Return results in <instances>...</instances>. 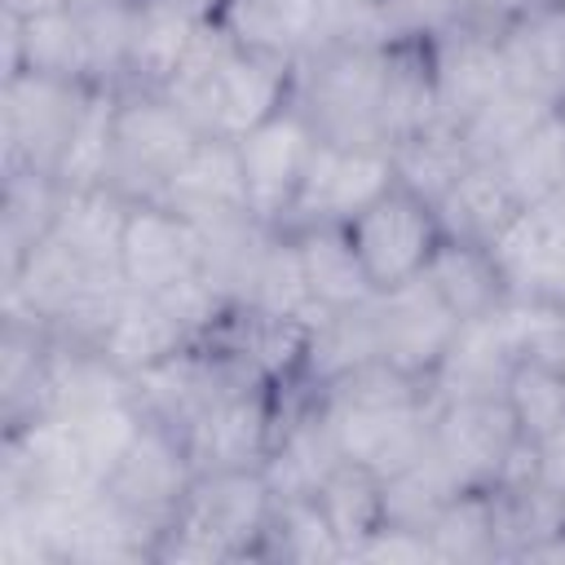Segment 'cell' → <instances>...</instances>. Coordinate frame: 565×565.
<instances>
[{
    "label": "cell",
    "mask_w": 565,
    "mask_h": 565,
    "mask_svg": "<svg viewBox=\"0 0 565 565\" xmlns=\"http://www.w3.org/2000/svg\"><path fill=\"white\" fill-rule=\"evenodd\" d=\"M428 450L459 490H516L539 481V446L516 433L503 393L433 402Z\"/></svg>",
    "instance_id": "obj_1"
},
{
    "label": "cell",
    "mask_w": 565,
    "mask_h": 565,
    "mask_svg": "<svg viewBox=\"0 0 565 565\" xmlns=\"http://www.w3.org/2000/svg\"><path fill=\"white\" fill-rule=\"evenodd\" d=\"M199 137L203 128L168 93L115 88L106 190H115L124 203H154Z\"/></svg>",
    "instance_id": "obj_2"
},
{
    "label": "cell",
    "mask_w": 565,
    "mask_h": 565,
    "mask_svg": "<svg viewBox=\"0 0 565 565\" xmlns=\"http://www.w3.org/2000/svg\"><path fill=\"white\" fill-rule=\"evenodd\" d=\"M344 234L375 296L424 278L437 243L446 238L437 203L411 190L406 181H393L380 199H371L358 216H349Z\"/></svg>",
    "instance_id": "obj_3"
},
{
    "label": "cell",
    "mask_w": 565,
    "mask_h": 565,
    "mask_svg": "<svg viewBox=\"0 0 565 565\" xmlns=\"http://www.w3.org/2000/svg\"><path fill=\"white\" fill-rule=\"evenodd\" d=\"M300 88V57L265 44H243L225 53V62L212 71V79L181 106L203 132L212 137H243L282 106L296 102Z\"/></svg>",
    "instance_id": "obj_4"
},
{
    "label": "cell",
    "mask_w": 565,
    "mask_h": 565,
    "mask_svg": "<svg viewBox=\"0 0 565 565\" xmlns=\"http://www.w3.org/2000/svg\"><path fill=\"white\" fill-rule=\"evenodd\" d=\"M380 44H322L300 57L296 102L309 110L322 141H380Z\"/></svg>",
    "instance_id": "obj_5"
},
{
    "label": "cell",
    "mask_w": 565,
    "mask_h": 565,
    "mask_svg": "<svg viewBox=\"0 0 565 565\" xmlns=\"http://www.w3.org/2000/svg\"><path fill=\"white\" fill-rule=\"evenodd\" d=\"M318 141L322 137H318V128H313V119L300 102L282 106L278 115H269L252 132L234 137L238 168H243V190H247V212H252L256 225H265V230L287 225Z\"/></svg>",
    "instance_id": "obj_6"
},
{
    "label": "cell",
    "mask_w": 565,
    "mask_h": 565,
    "mask_svg": "<svg viewBox=\"0 0 565 565\" xmlns=\"http://www.w3.org/2000/svg\"><path fill=\"white\" fill-rule=\"evenodd\" d=\"M97 84H66L49 75H4V172L57 177L71 132Z\"/></svg>",
    "instance_id": "obj_7"
},
{
    "label": "cell",
    "mask_w": 565,
    "mask_h": 565,
    "mask_svg": "<svg viewBox=\"0 0 565 565\" xmlns=\"http://www.w3.org/2000/svg\"><path fill=\"white\" fill-rule=\"evenodd\" d=\"M199 463L185 446L181 433H172L168 424L146 419L141 433L128 441V450L115 459V468L106 472L102 490L150 534V543L163 534V525L177 516L190 481H194ZM154 556V552H150Z\"/></svg>",
    "instance_id": "obj_8"
},
{
    "label": "cell",
    "mask_w": 565,
    "mask_h": 565,
    "mask_svg": "<svg viewBox=\"0 0 565 565\" xmlns=\"http://www.w3.org/2000/svg\"><path fill=\"white\" fill-rule=\"evenodd\" d=\"M207 269V234L163 203H128L119 225V278L128 291L163 296Z\"/></svg>",
    "instance_id": "obj_9"
},
{
    "label": "cell",
    "mask_w": 565,
    "mask_h": 565,
    "mask_svg": "<svg viewBox=\"0 0 565 565\" xmlns=\"http://www.w3.org/2000/svg\"><path fill=\"white\" fill-rule=\"evenodd\" d=\"M397 181L393 150L380 141H318L300 199L282 230L300 225H344L371 199H380Z\"/></svg>",
    "instance_id": "obj_10"
},
{
    "label": "cell",
    "mask_w": 565,
    "mask_h": 565,
    "mask_svg": "<svg viewBox=\"0 0 565 565\" xmlns=\"http://www.w3.org/2000/svg\"><path fill=\"white\" fill-rule=\"evenodd\" d=\"M371 322H375V358H384L388 366H397L411 380H424L428 388L463 327L450 318V309L433 296V287L424 278L375 296Z\"/></svg>",
    "instance_id": "obj_11"
},
{
    "label": "cell",
    "mask_w": 565,
    "mask_h": 565,
    "mask_svg": "<svg viewBox=\"0 0 565 565\" xmlns=\"http://www.w3.org/2000/svg\"><path fill=\"white\" fill-rule=\"evenodd\" d=\"M433 71H437V110L455 128L508 84L494 26L472 13H459L433 31Z\"/></svg>",
    "instance_id": "obj_12"
},
{
    "label": "cell",
    "mask_w": 565,
    "mask_h": 565,
    "mask_svg": "<svg viewBox=\"0 0 565 565\" xmlns=\"http://www.w3.org/2000/svg\"><path fill=\"white\" fill-rule=\"evenodd\" d=\"M154 203L181 212V216L194 221L199 230H221V225L252 221L234 141L203 132L199 146L185 154V163L172 172V181L163 185V194H159Z\"/></svg>",
    "instance_id": "obj_13"
},
{
    "label": "cell",
    "mask_w": 565,
    "mask_h": 565,
    "mask_svg": "<svg viewBox=\"0 0 565 565\" xmlns=\"http://www.w3.org/2000/svg\"><path fill=\"white\" fill-rule=\"evenodd\" d=\"M494 44H499L508 88L539 97L547 106L561 97V88H565V4L530 9V13L499 22Z\"/></svg>",
    "instance_id": "obj_14"
},
{
    "label": "cell",
    "mask_w": 565,
    "mask_h": 565,
    "mask_svg": "<svg viewBox=\"0 0 565 565\" xmlns=\"http://www.w3.org/2000/svg\"><path fill=\"white\" fill-rule=\"evenodd\" d=\"M424 282L433 287V296L450 309L455 322H481L494 318L508 300H512V282L494 256V247L486 243H468V238H441Z\"/></svg>",
    "instance_id": "obj_15"
},
{
    "label": "cell",
    "mask_w": 565,
    "mask_h": 565,
    "mask_svg": "<svg viewBox=\"0 0 565 565\" xmlns=\"http://www.w3.org/2000/svg\"><path fill=\"white\" fill-rule=\"evenodd\" d=\"M4 75L31 71L66 84H93L88 66V40H84V18L79 9H49L35 18H9L4 13Z\"/></svg>",
    "instance_id": "obj_16"
},
{
    "label": "cell",
    "mask_w": 565,
    "mask_h": 565,
    "mask_svg": "<svg viewBox=\"0 0 565 565\" xmlns=\"http://www.w3.org/2000/svg\"><path fill=\"white\" fill-rule=\"evenodd\" d=\"M185 344H194L190 327L159 300V296H141V291H128L124 305L115 309L110 327L102 331V340L93 349L106 353L110 366H119L128 380H137L141 371L177 358Z\"/></svg>",
    "instance_id": "obj_17"
},
{
    "label": "cell",
    "mask_w": 565,
    "mask_h": 565,
    "mask_svg": "<svg viewBox=\"0 0 565 565\" xmlns=\"http://www.w3.org/2000/svg\"><path fill=\"white\" fill-rule=\"evenodd\" d=\"M296 247V265L300 278L318 305V313H340V309H358L371 305L375 291L349 247L344 225H300V230H282Z\"/></svg>",
    "instance_id": "obj_18"
},
{
    "label": "cell",
    "mask_w": 565,
    "mask_h": 565,
    "mask_svg": "<svg viewBox=\"0 0 565 565\" xmlns=\"http://www.w3.org/2000/svg\"><path fill=\"white\" fill-rule=\"evenodd\" d=\"M521 203L508 190V181L499 177L494 163H468L459 172V181L437 199V216L441 230L450 238H468V243H486L494 247L516 221H521Z\"/></svg>",
    "instance_id": "obj_19"
},
{
    "label": "cell",
    "mask_w": 565,
    "mask_h": 565,
    "mask_svg": "<svg viewBox=\"0 0 565 565\" xmlns=\"http://www.w3.org/2000/svg\"><path fill=\"white\" fill-rule=\"evenodd\" d=\"M203 22H194L190 13L163 4V0H146L137 4V22H132V49H128V71L119 88H150V93H168V84L177 79L194 35Z\"/></svg>",
    "instance_id": "obj_20"
},
{
    "label": "cell",
    "mask_w": 565,
    "mask_h": 565,
    "mask_svg": "<svg viewBox=\"0 0 565 565\" xmlns=\"http://www.w3.org/2000/svg\"><path fill=\"white\" fill-rule=\"evenodd\" d=\"M313 499H318L327 525L335 530V539L344 547V561L358 552L362 539H371L388 521V477H380L375 468L353 463V459H340L322 477Z\"/></svg>",
    "instance_id": "obj_21"
},
{
    "label": "cell",
    "mask_w": 565,
    "mask_h": 565,
    "mask_svg": "<svg viewBox=\"0 0 565 565\" xmlns=\"http://www.w3.org/2000/svg\"><path fill=\"white\" fill-rule=\"evenodd\" d=\"M503 402L530 446H547L556 433H565V371L552 358L534 349L516 353L503 380Z\"/></svg>",
    "instance_id": "obj_22"
},
{
    "label": "cell",
    "mask_w": 565,
    "mask_h": 565,
    "mask_svg": "<svg viewBox=\"0 0 565 565\" xmlns=\"http://www.w3.org/2000/svg\"><path fill=\"white\" fill-rule=\"evenodd\" d=\"M66 185L49 172H4V203H0V234H4V278L35 252L62 212Z\"/></svg>",
    "instance_id": "obj_23"
},
{
    "label": "cell",
    "mask_w": 565,
    "mask_h": 565,
    "mask_svg": "<svg viewBox=\"0 0 565 565\" xmlns=\"http://www.w3.org/2000/svg\"><path fill=\"white\" fill-rule=\"evenodd\" d=\"M437 561H477L503 556V521H499V490H455L433 521L424 525Z\"/></svg>",
    "instance_id": "obj_24"
},
{
    "label": "cell",
    "mask_w": 565,
    "mask_h": 565,
    "mask_svg": "<svg viewBox=\"0 0 565 565\" xmlns=\"http://www.w3.org/2000/svg\"><path fill=\"white\" fill-rule=\"evenodd\" d=\"M221 22L243 44H265L296 57L322 44V0H230Z\"/></svg>",
    "instance_id": "obj_25"
},
{
    "label": "cell",
    "mask_w": 565,
    "mask_h": 565,
    "mask_svg": "<svg viewBox=\"0 0 565 565\" xmlns=\"http://www.w3.org/2000/svg\"><path fill=\"white\" fill-rule=\"evenodd\" d=\"M494 168L525 212L561 194L565 190V128L556 124V115L534 124L503 159H494Z\"/></svg>",
    "instance_id": "obj_26"
},
{
    "label": "cell",
    "mask_w": 565,
    "mask_h": 565,
    "mask_svg": "<svg viewBox=\"0 0 565 565\" xmlns=\"http://www.w3.org/2000/svg\"><path fill=\"white\" fill-rule=\"evenodd\" d=\"M388 150H393L397 181H406L411 190H419L433 203L459 181V172L468 163H477L468 154V146H463V132L455 124H446V119H437L433 128H424V132H415V137H406V141H397Z\"/></svg>",
    "instance_id": "obj_27"
},
{
    "label": "cell",
    "mask_w": 565,
    "mask_h": 565,
    "mask_svg": "<svg viewBox=\"0 0 565 565\" xmlns=\"http://www.w3.org/2000/svg\"><path fill=\"white\" fill-rule=\"evenodd\" d=\"M547 115H552L547 102L525 97V93H516V88L503 84L477 115H468V119L459 124V132H463V146H468V154H472L477 163H494V159H503L534 124H543Z\"/></svg>",
    "instance_id": "obj_28"
},
{
    "label": "cell",
    "mask_w": 565,
    "mask_h": 565,
    "mask_svg": "<svg viewBox=\"0 0 565 565\" xmlns=\"http://www.w3.org/2000/svg\"><path fill=\"white\" fill-rule=\"evenodd\" d=\"M265 552L287 556V561H344V547H340L335 530L327 525L313 494L278 499L269 534H265Z\"/></svg>",
    "instance_id": "obj_29"
},
{
    "label": "cell",
    "mask_w": 565,
    "mask_h": 565,
    "mask_svg": "<svg viewBox=\"0 0 565 565\" xmlns=\"http://www.w3.org/2000/svg\"><path fill=\"white\" fill-rule=\"evenodd\" d=\"M547 4H565V0H472V18H481V22H490V26H499V22H508V18H516V13H530V9H547Z\"/></svg>",
    "instance_id": "obj_30"
},
{
    "label": "cell",
    "mask_w": 565,
    "mask_h": 565,
    "mask_svg": "<svg viewBox=\"0 0 565 565\" xmlns=\"http://www.w3.org/2000/svg\"><path fill=\"white\" fill-rule=\"evenodd\" d=\"M163 4H172V9L190 13L194 22H221V13H225V4H230V0H163Z\"/></svg>",
    "instance_id": "obj_31"
},
{
    "label": "cell",
    "mask_w": 565,
    "mask_h": 565,
    "mask_svg": "<svg viewBox=\"0 0 565 565\" xmlns=\"http://www.w3.org/2000/svg\"><path fill=\"white\" fill-rule=\"evenodd\" d=\"M75 0H4V13L9 18H35V13H49V9H71Z\"/></svg>",
    "instance_id": "obj_32"
},
{
    "label": "cell",
    "mask_w": 565,
    "mask_h": 565,
    "mask_svg": "<svg viewBox=\"0 0 565 565\" xmlns=\"http://www.w3.org/2000/svg\"><path fill=\"white\" fill-rule=\"evenodd\" d=\"M552 115H556V124H561V128H565V88H561V97H556V102H552Z\"/></svg>",
    "instance_id": "obj_33"
},
{
    "label": "cell",
    "mask_w": 565,
    "mask_h": 565,
    "mask_svg": "<svg viewBox=\"0 0 565 565\" xmlns=\"http://www.w3.org/2000/svg\"><path fill=\"white\" fill-rule=\"evenodd\" d=\"M75 4H97V0H75ZM128 4H146V0H128Z\"/></svg>",
    "instance_id": "obj_34"
}]
</instances>
